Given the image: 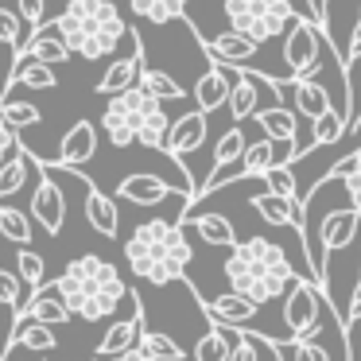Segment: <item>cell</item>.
Returning a JSON list of instances; mask_svg holds the SVG:
<instances>
[{
    "mask_svg": "<svg viewBox=\"0 0 361 361\" xmlns=\"http://www.w3.org/2000/svg\"><path fill=\"white\" fill-rule=\"evenodd\" d=\"M330 307V295L314 280H295L291 291L283 295V322H288V338H314L322 330V311Z\"/></svg>",
    "mask_w": 361,
    "mask_h": 361,
    "instance_id": "ba28073f",
    "label": "cell"
},
{
    "mask_svg": "<svg viewBox=\"0 0 361 361\" xmlns=\"http://www.w3.org/2000/svg\"><path fill=\"white\" fill-rule=\"evenodd\" d=\"M0 117L20 133V128H35V125H39L43 113H39V105H32V102H0Z\"/></svg>",
    "mask_w": 361,
    "mask_h": 361,
    "instance_id": "74e56055",
    "label": "cell"
},
{
    "mask_svg": "<svg viewBox=\"0 0 361 361\" xmlns=\"http://www.w3.org/2000/svg\"><path fill=\"white\" fill-rule=\"evenodd\" d=\"M229 338H233V350H229V361H260V334H241V330L229 326Z\"/></svg>",
    "mask_w": 361,
    "mask_h": 361,
    "instance_id": "60d3db41",
    "label": "cell"
},
{
    "mask_svg": "<svg viewBox=\"0 0 361 361\" xmlns=\"http://www.w3.org/2000/svg\"><path fill=\"white\" fill-rule=\"evenodd\" d=\"M117 195L133 206H159L171 198V187H167L159 175H128L125 183L117 187Z\"/></svg>",
    "mask_w": 361,
    "mask_h": 361,
    "instance_id": "603a6c76",
    "label": "cell"
},
{
    "mask_svg": "<svg viewBox=\"0 0 361 361\" xmlns=\"http://www.w3.org/2000/svg\"><path fill=\"white\" fill-rule=\"evenodd\" d=\"M264 187L272 190V195H283V198H299V183L295 175H291V164H276L264 171Z\"/></svg>",
    "mask_w": 361,
    "mask_h": 361,
    "instance_id": "f35d334b",
    "label": "cell"
},
{
    "mask_svg": "<svg viewBox=\"0 0 361 361\" xmlns=\"http://www.w3.org/2000/svg\"><path fill=\"white\" fill-rule=\"evenodd\" d=\"M357 280H361V268H357Z\"/></svg>",
    "mask_w": 361,
    "mask_h": 361,
    "instance_id": "681fc988",
    "label": "cell"
},
{
    "mask_svg": "<svg viewBox=\"0 0 361 361\" xmlns=\"http://www.w3.org/2000/svg\"><path fill=\"white\" fill-rule=\"evenodd\" d=\"M283 94L291 97V109H295V117H303V121H319L326 109H334V94H330V86H322L319 78L283 82Z\"/></svg>",
    "mask_w": 361,
    "mask_h": 361,
    "instance_id": "4fadbf2b",
    "label": "cell"
},
{
    "mask_svg": "<svg viewBox=\"0 0 361 361\" xmlns=\"http://www.w3.org/2000/svg\"><path fill=\"white\" fill-rule=\"evenodd\" d=\"M144 307H140V299H136V307H133V314L128 319H117L109 330L102 334V342H97V357H117V353H125V350H133V345H140V334H144Z\"/></svg>",
    "mask_w": 361,
    "mask_h": 361,
    "instance_id": "2e32d148",
    "label": "cell"
},
{
    "mask_svg": "<svg viewBox=\"0 0 361 361\" xmlns=\"http://www.w3.org/2000/svg\"><path fill=\"white\" fill-rule=\"evenodd\" d=\"M20 12H12V8H0V43L8 47V63H16L20 59V51H24V43H27V35L20 32Z\"/></svg>",
    "mask_w": 361,
    "mask_h": 361,
    "instance_id": "d590c367",
    "label": "cell"
},
{
    "mask_svg": "<svg viewBox=\"0 0 361 361\" xmlns=\"http://www.w3.org/2000/svg\"><path fill=\"white\" fill-rule=\"evenodd\" d=\"M322 39H326V32H322V24H314V20L307 16H295L288 27V35H283V66H288V78H314V71L322 66Z\"/></svg>",
    "mask_w": 361,
    "mask_h": 361,
    "instance_id": "52a82bcc",
    "label": "cell"
},
{
    "mask_svg": "<svg viewBox=\"0 0 361 361\" xmlns=\"http://www.w3.org/2000/svg\"><path fill=\"white\" fill-rule=\"evenodd\" d=\"M245 148H249V140H245L241 125H233L226 136L218 140V148H214V164H229V159H241Z\"/></svg>",
    "mask_w": 361,
    "mask_h": 361,
    "instance_id": "ab89813d",
    "label": "cell"
},
{
    "mask_svg": "<svg viewBox=\"0 0 361 361\" xmlns=\"http://www.w3.org/2000/svg\"><path fill=\"white\" fill-rule=\"evenodd\" d=\"M195 295H198V291H195ZM198 303H202L206 319L218 322V326L245 330V326H252V322L260 319V303H252L249 295H241V291H233V288H229L226 295H214V299L198 295Z\"/></svg>",
    "mask_w": 361,
    "mask_h": 361,
    "instance_id": "8fae6325",
    "label": "cell"
},
{
    "mask_svg": "<svg viewBox=\"0 0 361 361\" xmlns=\"http://www.w3.org/2000/svg\"><path fill=\"white\" fill-rule=\"evenodd\" d=\"M24 55L39 59V63H47V66H59V63H71L74 51L66 47V39L59 35L55 24H39V27H32V35H27L24 51H20V59H24Z\"/></svg>",
    "mask_w": 361,
    "mask_h": 361,
    "instance_id": "44dd1931",
    "label": "cell"
},
{
    "mask_svg": "<svg viewBox=\"0 0 361 361\" xmlns=\"http://www.w3.org/2000/svg\"><path fill=\"white\" fill-rule=\"evenodd\" d=\"M12 152H16V128H12L8 121L0 117V164H4Z\"/></svg>",
    "mask_w": 361,
    "mask_h": 361,
    "instance_id": "f6af8a7d",
    "label": "cell"
},
{
    "mask_svg": "<svg viewBox=\"0 0 361 361\" xmlns=\"http://www.w3.org/2000/svg\"><path fill=\"white\" fill-rule=\"evenodd\" d=\"M55 27L66 39V47L86 63L109 59L117 51V43H125L128 35V24L113 8V0H71L63 16L55 20Z\"/></svg>",
    "mask_w": 361,
    "mask_h": 361,
    "instance_id": "5b68a950",
    "label": "cell"
},
{
    "mask_svg": "<svg viewBox=\"0 0 361 361\" xmlns=\"http://www.w3.org/2000/svg\"><path fill=\"white\" fill-rule=\"evenodd\" d=\"M8 86L55 90V86H59V78H55V66L39 63V59H32V55H24V59H16V63L8 66ZM8 86H4V90H8ZM0 97H4V94H0Z\"/></svg>",
    "mask_w": 361,
    "mask_h": 361,
    "instance_id": "cb8c5ba5",
    "label": "cell"
},
{
    "mask_svg": "<svg viewBox=\"0 0 361 361\" xmlns=\"http://www.w3.org/2000/svg\"><path fill=\"white\" fill-rule=\"evenodd\" d=\"M94 361H102V357H94Z\"/></svg>",
    "mask_w": 361,
    "mask_h": 361,
    "instance_id": "816d5d0a",
    "label": "cell"
},
{
    "mask_svg": "<svg viewBox=\"0 0 361 361\" xmlns=\"http://www.w3.org/2000/svg\"><path fill=\"white\" fill-rule=\"evenodd\" d=\"M125 260H128L136 280L152 283V288L175 283V280L187 276V264H190L187 233H183V226L171 218L140 221V226L133 229V237L125 241Z\"/></svg>",
    "mask_w": 361,
    "mask_h": 361,
    "instance_id": "7a4b0ae2",
    "label": "cell"
},
{
    "mask_svg": "<svg viewBox=\"0 0 361 361\" xmlns=\"http://www.w3.org/2000/svg\"><path fill=\"white\" fill-rule=\"evenodd\" d=\"M86 218H90V226H94L102 237H117L121 233L117 202H113L109 195H102L97 187H90V183H86Z\"/></svg>",
    "mask_w": 361,
    "mask_h": 361,
    "instance_id": "d4e9b609",
    "label": "cell"
},
{
    "mask_svg": "<svg viewBox=\"0 0 361 361\" xmlns=\"http://www.w3.org/2000/svg\"><path fill=\"white\" fill-rule=\"evenodd\" d=\"M59 295L66 299L74 319L82 322H97V319H109L121 303L128 299V280H121L117 264L105 257H94V252H82L74 257L71 264L63 268V276L55 280Z\"/></svg>",
    "mask_w": 361,
    "mask_h": 361,
    "instance_id": "6da1fadb",
    "label": "cell"
},
{
    "mask_svg": "<svg viewBox=\"0 0 361 361\" xmlns=\"http://www.w3.org/2000/svg\"><path fill=\"white\" fill-rule=\"evenodd\" d=\"M291 361H330L326 345L314 342V338H295L291 342Z\"/></svg>",
    "mask_w": 361,
    "mask_h": 361,
    "instance_id": "b9f144b4",
    "label": "cell"
},
{
    "mask_svg": "<svg viewBox=\"0 0 361 361\" xmlns=\"http://www.w3.org/2000/svg\"><path fill=\"white\" fill-rule=\"evenodd\" d=\"M233 66H206L202 74H198V82H195V105L202 113H214V109H221V105L229 102V90H233Z\"/></svg>",
    "mask_w": 361,
    "mask_h": 361,
    "instance_id": "e0dca14e",
    "label": "cell"
},
{
    "mask_svg": "<svg viewBox=\"0 0 361 361\" xmlns=\"http://www.w3.org/2000/svg\"><path fill=\"white\" fill-rule=\"evenodd\" d=\"M357 20H361V8H357Z\"/></svg>",
    "mask_w": 361,
    "mask_h": 361,
    "instance_id": "f907efd6",
    "label": "cell"
},
{
    "mask_svg": "<svg viewBox=\"0 0 361 361\" xmlns=\"http://www.w3.org/2000/svg\"><path fill=\"white\" fill-rule=\"evenodd\" d=\"M140 350L152 353L156 361H187V350H183L171 334H164V330H144V334H140Z\"/></svg>",
    "mask_w": 361,
    "mask_h": 361,
    "instance_id": "836d02e7",
    "label": "cell"
},
{
    "mask_svg": "<svg viewBox=\"0 0 361 361\" xmlns=\"http://www.w3.org/2000/svg\"><path fill=\"white\" fill-rule=\"evenodd\" d=\"M353 59H361V20H357V27H353V35H350V51H345V63H353Z\"/></svg>",
    "mask_w": 361,
    "mask_h": 361,
    "instance_id": "c3c4849f",
    "label": "cell"
},
{
    "mask_svg": "<svg viewBox=\"0 0 361 361\" xmlns=\"http://www.w3.org/2000/svg\"><path fill=\"white\" fill-rule=\"evenodd\" d=\"M195 229H198V237H202L206 245H214V249H229V245H237L233 221L221 218V214H195Z\"/></svg>",
    "mask_w": 361,
    "mask_h": 361,
    "instance_id": "f1b7e54d",
    "label": "cell"
},
{
    "mask_svg": "<svg viewBox=\"0 0 361 361\" xmlns=\"http://www.w3.org/2000/svg\"><path fill=\"white\" fill-rule=\"evenodd\" d=\"M94 156H97V128L90 125V121H74L71 133H66L63 144H59L55 164L59 167H82V164H90Z\"/></svg>",
    "mask_w": 361,
    "mask_h": 361,
    "instance_id": "d6986e66",
    "label": "cell"
},
{
    "mask_svg": "<svg viewBox=\"0 0 361 361\" xmlns=\"http://www.w3.org/2000/svg\"><path fill=\"white\" fill-rule=\"evenodd\" d=\"M252 210H257L268 226H291L299 237H303L307 210H303L299 198H283V195H272V190H260V195H252Z\"/></svg>",
    "mask_w": 361,
    "mask_h": 361,
    "instance_id": "9a60e30c",
    "label": "cell"
},
{
    "mask_svg": "<svg viewBox=\"0 0 361 361\" xmlns=\"http://www.w3.org/2000/svg\"><path fill=\"white\" fill-rule=\"evenodd\" d=\"M226 280L233 291L249 295L252 303H272V299L288 295L295 283V268H291L283 245L268 241V237H249L237 245L226 260Z\"/></svg>",
    "mask_w": 361,
    "mask_h": 361,
    "instance_id": "3957f363",
    "label": "cell"
},
{
    "mask_svg": "<svg viewBox=\"0 0 361 361\" xmlns=\"http://www.w3.org/2000/svg\"><path fill=\"white\" fill-rule=\"evenodd\" d=\"M0 237H8L16 245H32V218L24 210H12V206H0Z\"/></svg>",
    "mask_w": 361,
    "mask_h": 361,
    "instance_id": "e575fe53",
    "label": "cell"
},
{
    "mask_svg": "<svg viewBox=\"0 0 361 361\" xmlns=\"http://www.w3.org/2000/svg\"><path fill=\"white\" fill-rule=\"evenodd\" d=\"M35 171V164H32V152H12L4 164H0V198H12V195H20V190L27 187V175Z\"/></svg>",
    "mask_w": 361,
    "mask_h": 361,
    "instance_id": "83f0119b",
    "label": "cell"
},
{
    "mask_svg": "<svg viewBox=\"0 0 361 361\" xmlns=\"http://www.w3.org/2000/svg\"><path fill=\"white\" fill-rule=\"evenodd\" d=\"M345 133H350V121H345L338 109H326L319 121H311V152L326 148V144H338Z\"/></svg>",
    "mask_w": 361,
    "mask_h": 361,
    "instance_id": "4dcf8cb0",
    "label": "cell"
},
{
    "mask_svg": "<svg viewBox=\"0 0 361 361\" xmlns=\"http://www.w3.org/2000/svg\"><path fill=\"white\" fill-rule=\"evenodd\" d=\"M16 272H20V280L27 283V288H43V276H47V260L39 257L35 249H16Z\"/></svg>",
    "mask_w": 361,
    "mask_h": 361,
    "instance_id": "8d00e7d4",
    "label": "cell"
},
{
    "mask_svg": "<svg viewBox=\"0 0 361 361\" xmlns=\"http://www.w3.org/2000/svg\"><path fill=\"white\" fill-rule=\"evenodd\" d=\"M353 322H361V280H357V288H353V295H350V307H345V314H342L345 330H350Z\"/></svg>",
    "mask_w": 361,
    "mask_h": 361,
    "instance_id": "bcb514c9",
    "label": "cell"
},
{
    "mask_svg": "<svg viewBox=\"0 0 361 361\" xmlns=\"http://www.w3.org/2000/svg\"><path fill=\"white\" fill-rule=\"evenodd\" d=\"M8 345H20V350H35V353H51L55 350V330L47 322H32V319H20L12 322L8 330Z\"/></svg>",
    "mask_w": 361,
    "mask_h": 361,
    "instance_id": "4316f807",
    "label": "cell"
},
{
    "mask_svg": "<svg viewBox=\"0 0 361 361\" xmlns=\"http://www.w3.org/2000/svg\"><path fill=\"white\" fill-rule=\"evenodd\" d=\"M16 12L27 27H39L43 24V0H16Z\"/></svg>",
    "mask_w": 361,
    "mask_h": 361,
    "instance_id": "ee69618b",
    "label": "cell"
},
{
    "mask_svg": "<svg viewBox=\"0 0 361 361\" xmlns=\"http://www.w3.org/2000/svg\"><path fill=\"white\" fill-rule=\"evenodd\" d=\"M252 121L260 125V133L268 140H299V117L295 109H283V105H268V109H257Z\"/></svg>",
    "mask_w": 361,
    "mask_h": 361,
    "instance_id": "484cf974",
    "label": "cell"
},
{
    "mask_svg": "<svg viewBox=\"0 0 361 361\" xmlns=\"http://www.w3.org/2000/svg\"><path fill=\"white\" fill-rule=\"evenodd\" d=\"M20 319H32V322H47V326H63V322H71V307H66V299L59 295V288H35L32 299H24V307L16 311V322Z\"/></svg>",
    "mask_w": 361,
    "mask_h": 361,
    "instance_id": "ac0fdd59",
    "label": "cell"
},
{
    "mask_svg": "<svg viewBox=\"0 0 361 361\" xmlns=\"http://www.w3.org/2000/svg\"><path fill=\"white\" fill-rule=\"evenodd\" d=\"M105 361H156V357H152V353H144L140 345H133V350L117 353V357H105Z\"/></svg>",
    "mask_w": 361,
    "mask_h": 361,
    "instance_id": "7dc6e473",
    "label": "cell"
},
{
    "mask_svg": "<svg viewBox=\"0 0 361 361\" xmlns=\"http://www.w3.org/2000/svg\"><path fill=\"white\" fill-rule=\"evenodd\" d=\"M140 66H144V39L136 43L133 51H128L125 59H113L109 66H105L102 82H97V94H125V90L136 86V78H140Z\"/></svg>",
    "mask_w": 361,
    "mask_h": 361,
    "instance_id": "ffe728a7",
    "label": "cell"
},
{
    "mask_svg": "<svg viewBox=\"0 0 361 361\" xmlns=\"http://www.w3.org/2000/svg\"><path fill=\"white\" fill-rule=\"evenodd\" d=\"M102 128H105V140H109L113 148L144 144L148 152H164L171 117H167L164 102H159L156 94H148L144 86H133V90H125V94L109 97V105H105V113H102Z\"/></svg>",
    "mask_w": 361,
    "mask_h": 361,
    "instance_id": "277c9868",
    "label": "cell"
},
{
    "mask_svg": "<svg viewBox=\"0 0 361 361\" xmlns=\"http://www.w3.org/2000/svg\"><path fill=\"white\" fill-rule=\"evenodd\" d=\"M136 16H144L148 24H171V20L183 16L187 0H128Z\"/></svg>",
    "mask_w": 361,
    "mask_h": 361,
    "instance_id": "d6a6232c",
    "label": "cell"
},
{
    "mask_svg": "<svg viewBox=\"0 0 361 361\" xmlns=\"http://www.w3.org/2000/svg\"><path fill=\"white\" fill-rule=\"evenodd\" d=\"M342 195H345V202L361 214V148H357V167L342 179Z\"/></svg>",
    "mask_w": 361,
    "mask_h": 361,
    "instance_id": "7bdbcfd3",
    "label": "cell"
},
{
    "mask_svg": "<svg viewBox=\"0 0 361 361\" xmlns=\"http://www.w3.org/2000/svg\"><path fill=\"white\" fill-rule=\"evenodd\" d=\"M136 86H144L148 94H156L159 102H179V97H187L179 82H175L171 74L156 71V66H140V78H136Z\"/></svg>",
    "mask_w": 361,
    "mask_h": 361,
    "instance_id": "1f68e13d",
    "label": "cell"
},
{
    "mask_svg": "<svg viewBox=\"0 0 361 361\" xmlns=\"http://www.w3.org/2000/svg\"><path fill=\"white\" fill-rule=\"evenodd\" d=\"M32 218L47 229L51 237L63 233V221H66V198H63V187L55 183V171L51 164L39 167V183L32 190Z\"/></svg>",
    "mask_w": 361,
    "mask_h": 361,
    "instance_id": "9c48e42d",
    "label": "cell"
},
{
    "mask_svg": "<svg viewBox=\"0 0 361 361\" xmlns=\"http://www.w3.org/2000/svg\"><path fill=\"white\" fill-rule=\"evenodd\" d=\"M357 226H361V214L353 210H334V214H326L322 218V226H319V245H322V252H342L345 245L357 237Z\"/></svg>",
    "mask_w": 361,
    "mask_h": 361,
    "instance_id": "7402d4cb",
    "label": "cell"
},
{
    "mask_svg": "<svg viewBox=\"0 0 361 361\" xmlns=\"http://www.w3.org/2000/svg\"><path fill=\"white\" fill-rule=\"evenodd\" d=\"M260 47H264V43L249 39V35H241V32L202 35V51H206V59H210V63H218V66H249V71H257Z\"/></svg>",
    "mask_w": 361,
    "mask_h": 361,
    "instance_id": "30bf717a",
    "label": "cell"
},
{
    "mask_svg": "<svg viewBox=\"0 0 361 361\" xmlns=\"http://www.w3.org/2000/svg\"><path fill=\"white\" fill-rule=\"evenodd\" d=\"M210 113H202L195 105L190 113H183L179 121H171V128H167V144H164V152L171 159H183V156H190V152H198L206 144V133H210Z\"/></svg>",
    "mask_w": 361,
    "mask_h": 361,
    "instance_id": "7c38bea8",
    "label": "cell"
},
{
    "mask_svg": "<svg viewBox=\"0 0 361 361\" xmlns=\"http://www.w3.org/2000/svg\"><path fill=\"white\" fill-rule=\"evenodd\" d=\"M233 90H229V102H226V109H229V117H233V125H241V121H249L252 113L260 109V78H264V71H249V66H233ZM272 105V102H268Z\"/></svg>",
    "mask_w": 361,
    "mask_h": 361,
    "instance_id": "5bb4252c",
    "label": "cell"
},
{
    "mask_svg": "<svg viewBox=\"0 0 361 361\" xmlns=\"http://www.w3.org/2000/svg\"><path fill=\"white\" fill-rule=\"evenodd\" d=\"M229 350H233V338H229V326H206V334L195 342V361H229Z\"/></svg>",
    "mask_w": 361,
    "mask_h": 361,
    "instance_id": "f546056e",
    "label": "cell"
},
{
    "mask_svg": "<svg viewBox=\"0 0 361 361\" xmlns=\"http://www.w3.org/2000/svg\"><path fill=\"white\" fill-rule=\"evenodd\" d=\"M229 32H241L257 43H272L280 35H288L291 20L299 16V8L291 0H221Z\"/></svg>",
    "mask_w": 361,
    "mask_h": 361,
    "instance_id": "8992f818",
    "label": "cell"
}]
</instances>
